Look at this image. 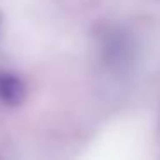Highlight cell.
<instances>
[{"label":"cell","mask_w":160,"mask_h":160,"mask_svg":"<svg viewBox=\"0 0 160 160\" xmlns=\"http://www.w3.org/2000/svg\"><path fill=\"white\" fill-rule=\"evenodd\" d=\"M26 97V86L22 79L14 72L0 71V102L5 105H21Z\"/></svg>","instance_id":"6da1fadb"}]
</instances>
